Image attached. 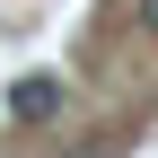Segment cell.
I'll return each instance as SVG.
<instances>
[{"label":"cell","mask_w":158,"mask_h":158,"mask_svg":"<svg viewBox=\"0 0 158 158\" xmlns=\"http://www.w3.org/2000/svg\"><path fill=\"white\" fill-rule=\"evenodd\" d=\"M141 27H149V35H158V0H141Z\"/></svg>","instance_id":"obj_2"},{"label":"cell","mask_w":158,"mask_h":158,"mask_svg":"<svg viewBox=\"0 0 158 158\" xmlns=\"http://www.w3.org/2000/svg\"><path fill=\"white\" fill-rule=\"evenodd\" d=\"M9 114H18V123H53V114H62V79L27 70V79L9 88Z\"/></svg>","instance_id":"obj_1"}]
</instances>
